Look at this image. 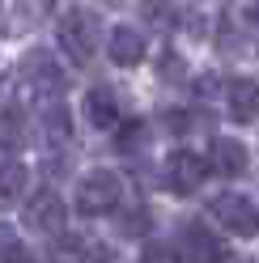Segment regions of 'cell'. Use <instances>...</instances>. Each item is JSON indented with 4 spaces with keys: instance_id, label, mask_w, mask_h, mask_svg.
<instances>
[{
    "instance_id": "22",
    "label": "cell",
    "mask_w": 259,
    "mask_h": 263,
    "mask_svg": "<svg viewBox=\"0 0 259 263\" xmlns=\"http://www.w3.org/2000/svg\"><path fill=\"white\" fill-rule=\"evenodd\" d=\"M161 77H183V60L174 51H166V60H161Z\"/></svg>"
},
{
    "instance_id": "1",
    "label": "cell",
    "mask_w": 259,
    "mask_h": 263,
    "mask_svg": "<svg viewBox=\"0 0 259 263\" xmlns=\"http://www.w3.org/2000/svg\"><path fill=\"white\" fill-rule=\"evenodd\" d=\"M55 34H60V47L72 64H89L94 51H98V17L85 9H64Z\"/></svg>"
},
{
    "instance_id": "14",
    "label": "cell",
    "mask_w": 259,
    "mask_h": 263,
    "mask_svg": "<svg viewBox=\"0 0 259 263\" xmlns=\"http://www.w3.org/2000/svg\"><path fill=\"white\" fill-rule=\"evenodd\" d=\"M140 17L149 22L153 30L170 34V30L179 26V9H174V0H140Z\"/></svg>"
},
{
    "instance_id": "13",
    "label": "cell",
    "mask_w": 259,
    "mask_h": 263,
    "mask_svg": "<svg viewBox=\"0 0 259 263\" xmlns=\"http://www.w3.org/2000/svg\"><path fill=\"white\" fill-rule=\"evenodd\" d=\"M22 144H26V119H22L17 106H5V110H0V149L17 153Z\"/></svg>"
},
{
    "instance_id": "11",
    "label": "cell",
    "mask_w": 259,
    "mask_h": 263,
    "mask_svg": "<svg viewBox=\"0 0 259 263\" xmlns=\"http://www.w3.org/2000/svg\"><path fill=\"white\" fill-rule=\"evenodd\" d=\"M225 98H230V115L238 123H255V115H259V85L255 81H230Z\"/></svg>"
},
{
    "instance_id": "17",
    "label": "cell",
    "mask_w": 259,
    "mask_h": 263,
    "mask_svg": "<svg viewBox=\"0 0 259 263\" xmlns=\"http://www.w3.org/2000/svg\"><path fill=\"white\" fill-rule=\"evenodd\" d=\"M51 263H85V242L81 238H64L51 246Z\"/></svg>"
},
{
    "instance_id": "19",
    "label": "cell",
    "mask_w": 259,
    "mask_h": 263,
    "mask_svg": "<svg viewBox=\"0 0 259 263\" xmlns=\"http://www.w3.org/2000/svg\"><path fill=\"white\" fill-rule=\"evenodd\" d=\"M51 5H55V0H22L17 17H22V22H30V17H43V13L51 9Z\"/></svg>"
},
{
    "instance_id": "4",
    "label": "cell",
    "mask_w": 259,
    "mask_h": 263,
    "mask_svg": "<svg viewBox=\"0 0 259 263\" xmlns=\"http://www.w3.org/2000/svg\"><path fill=\"white\" fill-rule=\"evenodd\" d=\"M179 255L187 263H225V259H230V246H225L221 234H213L208 225L187 221L183 234H179Z\"/></svg>"
},
{
    "instance_id": "23",
    "label": "cell",
    "mask_w": 259,
    "mask_h": 263,
    "mask_svg": "<svg viewBox=\"0 0 259 263\" xmlns=\"http://www.w3.org/2000/svg\"><path fill=\"white\" fill-rule=\"evenodd\" d=\"M13 242H17V234H13V229L9 225H0V251H9V246Z\"/></svg>"
},
{
    "instance_id": "12",
    "label": "cell",
    "mask_w": 259,
    "mask_h": 263,
    "mask_svg": "<svg viewBox=\"0 0 259 263\" xmlns=\"http://www.w3.org/2000/svg\"><path fill=\"white\" fill-rule=\"evenodd\" d=\"M26 178H30V174H26L22 161H0V208H9V204L22 200Z\"/></svg>"
},
{
    "instance_id": "7",
    "label": "cell",
    "mask_w": 259,
    "mask_h": 263,
    "mask_svg": "<svg viewBox=\"0 0 259 263\" xmlns=\"http://www.w3.org/2000/svg\"><path fill=\"white\" fill-rule=\"evenodd\" d=\"M247 144L234 140V136H217L213 140V149H208V170H217L221 178H238V174H247Z\"/></svg>"
},
{
    "instance_id": "18",
    "label": "cell",
    "mask_w": 259,
    "mask_h": 263,
    "mask_svg": "<svg viewBox=\"0 0 259 263\" xmlns=\"http://www.w3.org/2000/svg\"><path fill=\"white\" fill-rule=\"evenodd\" d=\"M119 234H127V238L149 234V208H127L123 217H119Z\"/></svg>"
},
{
    "instance_id": "25",
    "label": "cell",
    "mask_w": 259,
    "mask_h": 263,
    "mask_svg": "<svg viewBox=\"0 0 259 263\" xmlns=\"http://www.w3.org/2000/svg\"><path fill=\"white\" fill-rule=\"evenodd\" d=\"M251 26H255V30H259V9H251Z\"/></svg>"
},
{
    "instance_id": "6",
    "label": "cell",
    "mask_w": 259,
    "mask_h": 263,
    "mask_svg": "<svg viewBox=\"0 0 259 263\" xmlns=\"http://www.w3.org/2000/svg\"><path fill=\"white\" fill-rule=\"evenodd\" d=\"M22 221L34 229V234H60V229H64V221H68V208H64V200H60L55 191H39L34 200L26 204Z\"/></svg>"
},
{
    "instance_id": "21",
    "label": "cell",
    "mask_w": 259,
    "mask_h": 263,
    "mask_svg": "<svg viewBox=\"0 0 259 263\" xmlns=\"http://www.w3.org/2000/svg\"><path fill=\"white\" fill-rule=\"evenodd\" d=\"M140 263H179V259H174V255L166 251V246H149V251L140 255Z\"/></svg>"
},
{
    "instance_id": "16",
    "label": "cell",
    "mask_w": 259,
    "mask_h": 263,
    "mask_svg": "<svg viewBox=\"0 0 259 263\" xmlns=\"http://www.w3.org/2000/svg\"><path fill=\"white\" fill-rule=\"evenodd\" d=\"M144 140H149V127H144L140 119L119 123V153H136V149H144Z\"/></svg>"
},
{
    "instance_id": "5",
    "label": "cell",
    "mask_w": 259,
    "mask_h": 263,
    "mask_svg": "<svg viewBox=\"0 0 259 263\" xmlns=\"http://www.w3.org/2000/svg\"><path fill=\"white\" fill-rule=\"evenodd\" d=\"M204 174H208V161H204L200 153H191V149H179V153H170V157H166V187H170L174 195H191V191H200Z\"/></svg>"
},
{
    "instance_id": "24",
    "label": "cell",
    "mask_w": 259,
    "mask_h": 263,
    "mask_svg": "<svg viewBox=\"0 0 259 263\" xmlns=\"http://www.w3.org/2000/svg\"><path fill=\"white\" fill-rule=\"evenodd\" d=\"M191 5H196V9L204 13V9H221V5H225V0H191Z\"/></svg>"
},
{
    "instance_id": "15",
    "label": "cell",
    "mask_w": 259,
    "mask_h": 263,
    "mask_svg": "<svg viewBox=\"0 0 259 263\" xmlns=\"http://www.w3.org/2000/svg\"><path fill=\"white\" fill-rule=\"evenodd\" d=\"M43 136L51 140V144H68V140H72L68 110H64V106H47V110H43Z\"/></svg>"
},
{
    "instance_id": "9",
    "label": "cell",
    "mask_w": 259,
    "mask_h": 263,
    "mask_svg": "<svg viewBox=\"0 0 259 263\" xmlns=\"http://www.w3.org/2000/svg\"><path fill=\"white\" fill-rule=\"evenodd\" d=\"M85 123L94 127H119V93L110 89V85H94L85 93Z\"/></svg>"
},
{
    "instance_id": "2",
    "label": "cell",
    "mask_w": 259,
    "mask_h": 263,
    "mask_svg": "<svg viewBox=\"0 0 259 263\" xmlns=\"http://www.w3.org/2000/svg\"><path fill=\"white\" fill-rule=\"evenodd\" d=\"M119 200H123V178L115 170H89L77 187V208L85 217H106L119 208Z\"/></svg>"
},
{
    "instance_id": "10",
    "label": "cell",
    "mask_w": 259,
    "mask_h": 263,
    "mask_svg": "<svg viewBox=\"0 0 259 263\" xmlns=\"http://www.w3.org/2000/svg\"><path fill=\"white\" fill-rule=\"evenodd\" d=\"M110 60H115L119 68H136V64L144 60V39H140V30L119 26L115 34H110Z\"/></svg>"
},
{
    "instance_id": "20",
    "label": "cell",
    "mask_w": 259,
    "mask_h": 263,
    "mask_svg": "<svg viewBox=\"0 0 259 263\" xmlns=\"http://www.w3.org/2000/svg\"><path fill=\"white\" fill-rule=\"evenodd\" d=\"M0 263H39V259H34V255H30V251H26V246H22V242H13V246H9V251H0Z\"/></svg>"
},
{
    "instance_id": "8",
    "label": "cell",
    "mask_w": 259,
    "mask_h": 263,
    "mask_svg": "<svg viewBox=\"0 0 259 263\" xmlns=\"http://www.w3.org/2000/svg\"><path fill=\"white\" fill-rule=\"evenodd\" d=\"M22 77L30 81V85L47 89V93H60V89H64V72L55 68V60L47 55L43 47H34V51H26V60H22Z\"/></svg>"
},
{
    "instance_id": "3",
    "label": "cell",
    "mask_w": 259,
    "mask_h": 263,
    "mask_svg": "<svg viewBox=\"0 0 259 263\" xmlns=\"http://www.w3.org/2000/svg\"><path fill=\"white\" fill-rule=\"evenodd\" d=\"M208 212H213V221H221L230 234H242V238L259 234V208L247 200V195H238V191L213 195V200H208Z\"/></svg>"
}]
</instances>
